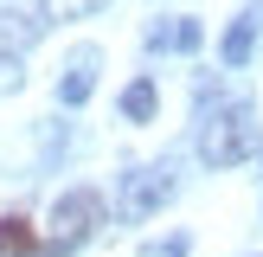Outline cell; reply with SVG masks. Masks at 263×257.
I'll return each mask as SVG.
<instances>
[{
  "label": "cell",
  "instance_id": "cell-1",
  "mask_svg": "<svg viewBox=\"0 0 263 257\" xmlns=\"http://www.w3.org/2000/svg\"><path fill=\"white\" fill-rule=\"evenodd\" d=\"M174 187H180L174 161H148V167H135V174H122V187H116V212H122V225L154 218L167 199H174Z\"/></svg>",
  "mask_w": 263,
  "mask_h": 257
},
{
  "label": "cell",
  "instance_id": "cell-2",
  "mask_svg": "<svg viewBox=\"0 0 263 257\" xmlns=\"http://www.w3.org/2000/svg\"><path fill=\"white\" fill-rule=\"evenodd\" d=\"M251 148H257V122H251L244 103L205 116V128H199V161H205V167H238Z\"/></svg>",
  "mask_w": 263,
  "mask_h": 257
},
{
  "label": "cell",
  "instance_id": "cell-3",
  "mask_svg": "<svg viewBox=\"0 0 263 257\" xmlns=\"http://www.w3.org/2000/svg\"><path fill=\"white\" fill-rule=\"evenodd\" d=\"M103 218H109V206H103L97 187H71V193H58V206H51V244H58V251H71V244L97 238Z\"/></svg>",
  "mask_w": 263,
  "mask_h": 257
},
{
  "label": "cell",
  "instance_id": "cell-4",
  "mask_svg": "<svg viewBox=\"0 0 263 257\" xmlns=\"http://www.w3.org/2000/svg\"><path fill=\"white\" fill-rule=\"evenodd\" d=\"M97 64H103V51H97V45H84V51L71 58V71H64V84H58V97L71 103V109L90 97V90H97Z\"/></svg>",
  "mask_w": 263,
  "mask_h": 257
},
{
  "label": "cell",
  "instance_id": "cell-5",
  "mask_svg": "<svg viewBox=\"0 0 263 257\" xmlns=\"http://www.w3.org/2000/svg\"><path fill=\"white\" fill-rule=\"evenodd\" d=\"M0 257H39V225L26 212H7V218H0Z\"/></svg>",
  "mask_w": 263,
  "mask_h": 257
},
{
  "label": "cell",
  "instance_id": "cell-6",
  "mask_svg": "<svg viewBox=\"0 0 263 257\" xmlns=\"http://www.w3.org/2000/svg\"><path fill=\"white\" fill-rule=\"evenodd\" d=\"M154 109H161V90H154V77H135V84L122 90V116H128V122H154Z\"/></svg>",
  "mask_w": 263,
  "mask_h": 257
},
{
  "label": "cell",
  "instance_id": "cell-7",
  "mask_svg": "<svg viewBox=\"0 0 263 257\" xmlns=\"http://www.w3.org/2000/svg\"><path fill=\"white\" fill-rule=\"evenodd\" d=\"M148 45H161V51H193V45H199V20H174V26H154V32H148Z\"/></svg>",
  "mask_w": 263,
  "mask_h": 257
},
{
  "label": "cell",
  "instance_id": "cell-8",
  "mask_svg": "<svg viewBox=\"0 0 263 257\" xmlns=\"http://www.w3.org/2000/svg\"><path fill=\"white\" fill-rule=\"evenodd\" d=\"M251 45H257V20L244 13V20L225 32V45H218V51H225V64H244V58H251Z\"/></svg>",
  "mask_w": 263,
  "mask_h": 257
},
{
  "label": "cell",
  "instance_id": "cell-9",
  "mask_svg": "<svg viewBox=\"0 0 263 257\" xmlns=\"http://www.w3.org/2000/svg\"><path fill=\"white\" fill-rule=\"evenodd\" d=\"M45 7V20H90L97 7H109V0H39Z\"/></svg>",
  "mask_w": 263,
  "mask_h": 257
},
{
  "label": "cell",
  "instance_id": "cell-10",
  "mask_svg": "<svg viewBox=\"0 0 263 257\" xmlns=\"http://www.w3.org/2000/svg\"><path fill=\"white\" fill-rule=\"evenodd\" d=\"M20 84H26L20 58H13V51H0V97H7V90H20Z\"/></svg>",
  "mask_w": 263,
  "mask_h": 257
},
{
  "label": "cell",
  "instance_id": "cell-11",
  "mask_svg": "<svg viewBox=\"0 0 263 257\" xmlns=\"http://www.w3.org/2000/svg\"><path fill=\"white\" fill-rule=\"evenodd\" d=\"M141 257H186V238H161V244H141Z\"/></svg>",
  "mask_w": 263,
  "mask_h": 257
}]
</instances>
